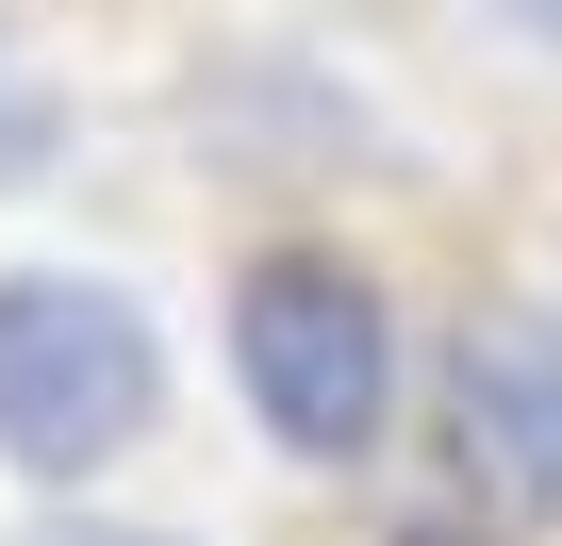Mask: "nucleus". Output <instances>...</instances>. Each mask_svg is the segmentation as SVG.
Returning a JSON list of instances; mask_svg holds the SVG:
<instances>
[{"instance_id": "nucleus-2", "label": "nucleus", "mask_w": 562, "mask_h": 546, "mask_svg": "<svg viewBox=\"0 0 562 546\" xmlns=\"http://www.w3.org/2000/svg\"><path fill=\"white\" fill-rule=\"evenodd\" d=\"M149 414H166V348H149L133 282H100V265H0V464L67 497Z\"/></svg>"}, {"instance_id": "nucleus-4", "label": "nucleus", "mask_w": 562, "mask_h": 546, "mask_svg": "<svg viewBox=\"0 0 562 546\" xmlns=\"http://www.w3.org/2000/svg\"><path fill=\"white\" fill-rule=\"evenodd\" d=\"M480 18H513V34H529V51L562 67V0H480Z\"/></svg>"}, {"instance_id": "nucleus-3", "label": "nucleus", "mask_w": 562, "mask_h": 546, "mask_svg": "<svg viewBox=\"0 0 562 546\" xmlns=\"http://www.w3.org/2000/svg\"><path fill=\"white\" fill-rule=\"evenodd\" d=\"M447 464H463L480 513L562 530V315L513 299V315H480L447 348Z\"/></svg>"}, {"instance_id": "nucleus-5", "label": "nucleus", "mask_w": 562, "mask_h": 546, "mask_svg": "<svg viewBox=\"0 0 562 546\" xmlns=\"http://www.w3.org/2000/svg\"><path fill=\"white\" fill-rule=\"evenodd\" d=\"M50 546H182V530H50Z\"/></svg>"}, {"instance_id": "nucleus-1", "label": "nucleus", "mask_w": 562, "mask_h": 546, "mask_svg": "<svg viewBox=\"0 0 562 546\" xmlns=\"http://www.w3.org/2000/svg\"><path fill=\"white\" fill-rule=\"evenodd\" d=\"M232 398L281 464H381L397 431V299L348 248H248L232 265Z\"/></svg>"}]
</instances>
